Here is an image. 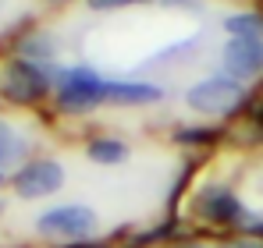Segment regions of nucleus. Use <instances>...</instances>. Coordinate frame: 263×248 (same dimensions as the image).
<instances>
[{
	"instance_id": "1",
	"label": "nucleus",
	"mask_w": 263,
	"mask_h": 248,
	"mask_svg": "<svg viewBox=\"0 0 263 248\" xmlns=\"http://www.w3.org/2000/svg\"><path fill=\"white\" fill-rule=\"evenodd\" d=\"M53 96H57V107L64 114H89L100 103H107V82L89 64H71V68L57 71Z\"/></svg>"
},
{
	"instance_id": "2",
	"label": "nucleus",
	"mask_w": 263,
	"mask_h": 248,
	"mask_svg": "<svg viewBox=\"0 0 263 248\" xmlns=\"http://www.w3.org/2000/svg\"><path fill=\"white\" fill-rule=\"evenodd\" d=\"M242 99H246L242 82H235L228 75H210L185 89V107L199 117H228L242 107Z\"/></svg>"
},
{
	"instance_id": "3",
	"label": "nucleus",
	"mask_w": 263,
	"mask_h": 248,
	"mask_svg": "<svg viewBox=\"0 0 263 248\" xmlns=\"http://www.w3.org/2000/svg\"><path fill=\"white\" fill-rule=\"evenodd\" d=\"M96 227H100L96 209L82 206V202L50 206L46 213H40V220H36V231H40L43 238L64 241V245H71V241H92Z\"/></svg>"
},
{
	"instance_id": "4",
	"label": "nucleus",
	"mask_w": 263,
	"mask_h": 248,
	"mask_svg": "<svg viewBox=\"0 0 263 248\" xmlns=\"http://www.w3.org/2000/svg\"><path fill=\"white\" fill-rule=\"evenodd\" d=\"M50 68L40 60H25V57H14L4 64L0 71V96L18 103V107H29V103H40L46 92H50Z\"/></svg>"
},
{
	"instance_id": "5",
	"label": "nucleus",
	"mask_w": 263,
	"mask_h": 248,
	"mask_svg": "<svg viewBox=\"0 0 263 248\" xmlns=\"http://www.w3.org/2000/svg\"><path fill=\"white\" fill-rule=\"evenodd\" d=\"M192 213L206 223H217V227H231V223H246V206L242 199L228 188V184H203L196 195H192Z\"/></svg>"
},
{
	"instance_id": "6",
	"label": "nucleus",
	"mask_w": 263,
	"mask_h": 248,
	"mask_svg": "<svg viewBox=\"0 0 263 248\" xmlns=\"http://www.w3.org/2000/svg\"><path fill=\"white\" fill-rule=\"evenodd\" d=\"M11 188L22 195V199H46L53 192L64 188V167L57 160H32V163H22L11 177Z\"/></svg>"
},
{
	"instance_id": "7",
	"label": "nucleus",
	"mask_w": 263,
	"mask_h": 248,
	"mask_svg": "<svg viewBox=\"0 0 263 248\" xmlns=\"http://www.w3.org/2000/svg\"><path fill=\"white\" fill-rule=\"evenodd\" d=\"M220 68L235 82H249L263 71V39H228L220 46Z\"/></svg>"
},
{
	"instance_id": "8",
	"label": "nucleus",
	"mask_w": 263,
	"mask_h": 248,
	"mask_svg": "<svg viewBox=\"0 0 263 248\" xmlns=\"http://www.w3.org/2000/svg\"><path fill=\"white\" fill-rule=\"evenodd\" d=\"M160 99H164V89L153 82H107V103L114 107H149Z\"/></svg>"
},
{
	"instance_id": "9",
	"label": "nucleus",
	"mask_w": 263,
	"mask_h": 248,
	"mask_svg": "<svg viewBox=\"0 0 263 248\" xmlns=\"http://www.w3.org/2000/svg\"><path fill=\"white\" fill-rule=\"evenodd\" d=\"M86 156L92 160V163H103V167H114V163H125L132 156V149H128V142L125 138H89V146H86Z\"/></svg>"
},
{
	"instance_id": "10",
	"label": "nucleus",
	"mask_w": 263,
	"mask_h": 248,
	"mask_svg": "<svg viewBox=\"0 0 263 248\" xmlns=\"http://www.w3.org/2000/svg\"><path fill=\"white\" fill-rule=\"evenodd\" d=\"M224 29L231 32V39H260L263 36V14L260 11H238L224 18Z\"/></svg>"
},
{
	"instance_id": "11",
	"label": "nucleus",
	"mask_w": 263,
	"mask_h": 248,
	"mask_svg": "<svg viewBox=\"0 0 263 248\" xmlns=\"http://www.w3.org/2000/svg\"><path fill=\"white\" fill-rule=\"evenodd\" d=\"M53 53H57V43H53L50 32H32V36L22 39V57H25V60H40V64H46Z\"/></svg>"
},
{
	"instance_id": "12",
	"label": "nucleus",
	"mask_w": 263,
	"mask_h": 248,
	"mask_svg": "<svg viewBox=\"0 0 263 248\" xmlns=\"http://www.w3.org/2000/svg\"><path fill=\"white\" fill-rule=\"evenodd\" d=\"M22 149H25V142H22V135L11 128V124L0 117V167L14 163L18 156H22Z\"/></svg>"
},
{
	"instance_id": "13",
	"label": "nucleus",
	"mask_w": 263,
	"mask_h": 248,
	"mask_svg": "<svg viewBox=\"0 0 263 248\" xmlns=\"http://www.w3.org/2000/svg\"><path fill=\"white\" fill-rule=\"evenodd\" d=\"M178 142H196V146H210V142H214V131H206V128H192V131H178Z\"/></svg>"
},
{
	"instance_id": "14",
	"label": "nucleus",
	"mask_w": 263,
	"mask_h": 248,
	"mask_svg": "<svg viewBox=\"0 0 263 248\" xmlns=\"http://www.w3.org/2000/svg\"><path fill=\"white\" fill-rule=\"evenodd\" d=\"M92 11H118V7H128V4H146V0H86Z\"/></svg>"
},
{
	"instance_id": "15",
	"label": "nucleus",
	"mask_w": 263,
	"mask_h": 248,
	"mask_svg": "<svg viewBox=\"0 0 263 248\" xmlns=\"http://www.w3.org/2000/svg\"><path fill=\"white\" fill-rule=\"evenodd\" d=\"M220 248H263L260 238H238V241H228V245H220Z\"/></svg>"
},
{
	"instance_id": "16",
	"label": "nucleus",
	"mask_w": 263,
	"mask_h": 248,
	"mask_svg": "<svg viewBox=\"0 0 263 248\" xmlns=\"http://www.w3.org/2000/svg\"><path fill=\"white\" fill-rule=\"evenodd\" d=\"M57 248H107V245L92 238V241H71V245H57Z\"/></svg>"
},
{
	"instance_id": "17",
	"label": "nucleus",
	"mask_w": 263,
	"mask_h": 248,
	"mask_svg": "<svg viewBox=\"0 0 263 248\" xmlns=\"http://www.w3.org/2000/svg\"><path fill=\"white\" fill-rule=\"evenodd\" d=\"M246 227H249L253 234H263V220H246Z\"/></svg>"
},
{
	"instance_id": "18",
	"label": "nucleus",
	"mask_w": 263,
	"mask_h": 248,
	"mask_svg": "<svg viewBox=\"0 0 263 248\" xmlns=\"http://www.w3.org/2000/svg\"><path fill=\"white\" fill-rule=\"evenodd\" d=\"M175 248H206V245H175Z\"/></svg>"
},
{
	"instance_id": "19",
	"label": "nucleus",
	"mask_w": 263,
	"mask_h": 248,
	"mask_svg": "<svg viewBox=\"0 0 263 248\" xmlns=\"http://www.w3.org/2000/svg\"><path fill=\"white\" fill-rule=\"evenodd\" d=\"M0 184H4V174H0Z\"/></svg>"
}]
</instances>
